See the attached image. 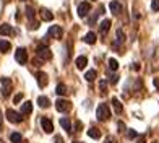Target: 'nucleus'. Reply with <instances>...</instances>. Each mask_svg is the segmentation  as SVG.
Returning a JSON list of instances; mask_svg holds the SVG:
<instances>
[{
	"label": "nucleus",
	"instance_id": "obj_1",
	"mask_svg": "<svg viewBox=\"0 0 159 143\" xmlns=\"http://www.w3.org/2000/svg\"><path fill=\"white\" fill-rule=\"evenodd\" d=\"M96 116H98L99 120H109V117H111L109 106H107V104H99L98 111H96Z\"/></svg>",
	"mask_w": 159,
	"mask_h": 143
},
{
	"label": "nucleus",
	"instance_id": "obj_2",
	"mask_svg": "<svg viewBox=\"0 0 159 143\" xmlns=\"http://www.w3.org/2000/svg\"><path fill=\"white\" fill-rule=\"evenodd\" d=\"M5 117L8 119L11 124H20V122H23V114H20V112L13 111V109H7Z\"/></svg>",
	"mask_w": 159,
	"mask_h": 143
},
{
	"label": "nucleus",
	"instance_id": "obj_3",
	"mask_svg": "<svg viewBox=\"0 0 159 143\" xmlns=\"http://www.w3.org/2000/svg\"><path fill=\"white\" fill-rule=\"evenodd\" d=\"M36 52H38V57L41 60H50V59H52V52H50V49L47 46H44V44L36 49Z\"/></svg>",
	"mask_w": 159,
	"mask_h": 143
},
{
	"label": "nucleus",
	"instance_id": "obj_4",
	"mask_svg": "<svg viewBox=\"0 0 159 143\" xmlns=\"http://www.w3.org/2000/svg\"><path fill=\"white\" fill-rule=\"evenodd\" d=\"M11 90H13V83H11L10 78H2V96L8 98Z\"/></svg>",
	"mask_w": 159,
	"mask_h": 143
},
{
	"label": "nucleus",
	"instance_id": "obj_5",
	"mask_svg": "<svg viewBox=\"0 0 159 143\" xmlns=\"http://www.w3.org/2000/svg\"><path fill=\"white\" fill-rule=\"evenodd\" d=\"M15 60L20 63V65H25V63L28 62V52H26V49L23 47H20L15 51Z\"/></svg>",
	"mask_w": 159,
	"mask_h": 143
},
{
	"label": "nucleus",
	"instance_id": "obj_6",
	"mask_svg": "<svg viewBox=\"0 0 159 143\" xmlns=\"http://www.w3.org/2000/svg\"><path fill=\"white\" fill-rule=\"evenodd\" d=\"M55 107H57V111L59 112H67L70 111V101H67V99H57L55 101Z\"/></svg>",
	"mask_w": 159,
	"mask_h": 143
},
{
	"label": "nucleus",
	"instance_id": "obj_7",
	"mask_svg": "<svg viewBox=\"0 0 159 143\" xmlns=\"http://www.w3.org/2000/svg\"><path fill=\"white\" fill-rule=\"evenodd\" d=\"M89 10H91V3H88V2H83V3H80L78 5V16L80 18H84L86 15L89 13Z\"/></svg>",
	"mask_w": 159,
	"mask_h": 143
},
{
	"label": "nucleus",
	"instance_id": "obj_8",
	"mask_svg": "<svg viewBox=\"0 0 159 143\" xmlns=\"http://www.w3.org/2000/svg\"><path fill=\"white\" fill-rule=\"evenodd\" d=\"M49 36H52L54 39H62L63 30H62L60 26H50V28H49Z\"/></svg>",
	"mask_w": 159,
	"mask_h": 143
},
{
	"label": "nucleus",
	"instance_id": "obj_9",
	"mask_svg": "<svg viewBox=\"0 0 159 143\" xmlns=\"http://www.w3.org/2000/svg\"><path fill=\"white\" fill-rule=\"evenodd\" d=\"M109 8H111V12L114 13V15H120L122 10H124V7H122V3L117 2V0H112V2L109 3Z\"/></svg>",
	"mask_w": 159,
	"mask_h": 143
},
{
	"label": "nucleus",
	"instance_id": "obj_10",
	"mask_svg": "<svg viewBox=\"0 0 159 143\" xmlns=\"http://www.w3.org/2000/svg\"><path fill=\"white\" fill-rule=\"evenodd\" d=\"M41 125H42V128H44V132H46V133L54 132V124L50 122V119L42 117V119H41Z\"/></svg>",
	"mask_w": 159,
	"mask_h": 143
},
{
	"label": "nucleus",
	"instance_id": "obj_11",
	"mask_svg": "<svg viewBox=\"0 0 159 143\" xmlns=\"http://www.w3.org/2000/svg\"><path fill=\"white\" fill-rule=\"evenodd\" d=\"M39 13H41V20H44V21H52L54 20V13L47 8H41Z\"/></svg>",
	"mask_w": 159,
	"mask_h": 143
},
{
	"label": "nucleus",
	"instance_id": "obj_12",
	"mask_svg": "<svg viewBox=\"0 0 159 143\" xmlns=\"http://www.w3.org/2000/svg\"><path fill=\"white\" fill-rule=\"evenodd\" d=\"M75 65H76V68H78V70H83L86 65H88V59H86L84 55H80V57H76Z\"/></svg>",
	"mask_w": 159,
	"mask_h": 143
},
{
	"label": "nucleus",
	"instance_id": "obj_13",
	"mask_svg": "<svg viewBox=\"0 0 159 143\" xmlns=\"http://www.w3.org/2000/svg\"><path fill=\"white\" fill-rule=\"evenodd\" d=\"M36 78H38V83L41 85L42 88H44V86H47L49 80H47V75L44 73V72H38V73H36Z\"/></svg>",
	"mask_w": 159,
	"mask_h": 143
},
{
	"label": "nucleus",
	"instance_id": "obj_14",
	"mask_svg": "<svg viewBox=\"0 0 159 143\" xmlns=\"http://www.w3.org/2000/svg\"><path fill=\"white\" fill-rule=\"evenodd\" d=\"M0 34H2V36H11L13 34V28L10 25L3 23L2 26H0Z\"/></svg>",
	"mask_w": 159,
	"mask_h": 143
},
{
	"label": "nucleus",
	"instance_id": "obj_15",
	"mask_svg": "<svg viewBox=\"0 0 159 143\" xmlns=\"http://www.w3.org/2000/svg\"><path fill=\"white\" fill-rule=\"evenodd\" d=\"M38 104H39V107H42V109H47V107L50 106V99L46 98V96H39L38 98Z\"/></svg>",
	"mask_w": 159,
	"mask_h": 143
},
{
	"label": "nucleus",
	"instance_id": "obj_16",
	"mask_svg": "<svg viewBox=\"0 0 159 143\" xmlns=\"http://www.w3.org/2000/svg\"><path fill=\"white\" fill-rule=\"evenodd\" d=\"M31 112H33V104H31L30 101H26V103L21 104V114H23V116H26V114H31Z\"/></svg>",
	"mask_w": 159,
	"mask_h": 143
},
{
	"label": "nucleus",
	"instance_id": "obj_17",
	"mask_svg": "<svg viewBox=\"0 0 159 143\" xmlns=\"http://www.w3.org/2000/svg\"><path fill=\"white\" fill-rule=\"evenodd\" d=\"M88 135H89L91 138L98 140V138H101V130H99V128H96V127H91L89 130H88Z\"/></svg>",
	"mask_w": 159,
	"mask_h": 143
},
{
	"label": "nucleus",
	"instance_id": "obj_18",
	"mask_svg": "<svg viewBox=\"0 0 159 143\" xmlns=\"http://www.w3.org/2000/svg\"><path fill=\"white\" fill-rule=\"evenodd\" d=\"M10 42L8 41H5V39H0V52H10Z\"/></svg>",
	"mask_w": 159,
	"mask_h": 143
},
{
	"label": "nucleus",
	"instance_id": "obj_19",
	"mask_svg": "<svg viewBox=\"0 0 159 143\" xmlns=\"http://www.w3.org/2000/svg\"><path fill=\"white\" fill-rule=\"evenodd\" d=\"M112 104H114V109L117 114H122V111H124V106H122V103L119 101L117 98H112Z\"/></svg>",
	"mask_w": 159,
	"mask_h": 143
},
{
	"label": "nucleus",
	"instance_id": "obj_20",
	"mask_svg": "<svg viewBox=\"0 0 159 143\" xmlns=\"http://www.w3.org/2000/svg\"><path fill=\"white\" fill-rule=\"evenodd\" d=\"M109 28H111V20H104V21H101L99 30H101V33H102V34L109 31Z\"/></svg>",
	"mask_w": 159,
	"mask_h": 143
},
{
	"label": "nucleus",
	"instance_id": "obj_21",
	"mask_svg": "<svg viewBox=\"0 0 159 143\" xmlns=\"http://www.w3.org/2000/svg\"><path fill=\"white\" fill-rule=\"evenodd\" d=\"M84 42H86V44H94V42H96V34L94 33H88L84 36Z\"/></svg>",
	"mask_w": 159,
	"mask_h": 143
},
{
	"label": "nucleus",
	"instance_id": "obj_22",
	"mask_svg": "<svg viewBox=\"0 0 159 143\" xmlns=\"http://www.w3.org/2000/svg\"><path fill=\"white\" fill-rule=\"evenodd\" d=\"M96 76H98V72L96 70H89V72H86V75H84V78L88 81H94Z\"/></svg>",
	"mask_w": 159,
	"mask_h": 143
},
{
	"label": "nucleus",
	"instance_id": "obj_23",
	"mask_svg": "<svg viewBox=\"0 0 159 143\" xmlns=\"http://www.w3.org/2000/svg\"><path fill=\"white\" fill-rule=\"evenodd\" d=\"M60 125L65 128V130L71 132V124H70V120H68L67 117H62V119H60Z\"/></svg>",
	"mask_w": 159,
	"mask_h": 143
},
{
	"label": "nucleus",
	"instance_id": "obj_24",
	"mask_svg": "<svg viewBox=\"0 0 159 143\" xmlns=\"http://www.w3.org/2000/svg\"><path fill=\"white\" fill-rule=\"evenodd\" d=\"M55 93H57V95H60V96L67 95V86H65L63 83H59V85H57V90H55Z\"/></svg>",
	"mask_w": 159,
	"mask_h": 143
},
{
	"label": "nucleus",
	"instance_id": "obj_25",
	"mask_svg": "<svg viewBox=\"0 0 159 143\" xmlns=\"http://www.w3.org/2000/svg\"><path fill=\"white\" fill-rule=\"evenodd\" d=\"M10 141L11 143H21V141H23V137H21L20 133H11L10 135Z\"/></svg>",
	"mask_w": 159,
	"mask_h": 143
},
{
	"label": "nucleus",
	"instance_id": "obj_26",
	"mask_svg": "<svg viewBox=\"0 0 159 143\" xmlns=\"http://www.w3.org/2000/svg\"><path fill=\"white\" fill-rule=\"evenodd\" d=\"M109 68L112 70V72H115L119 68V62L115 60V59H109Z\"/></svg>",
	"mask_w": 159,
	"mask_h": 143
},
{
	"label": "nucleus",
	"instance_id": "obj_27",
	"mask_svg": "<svg viewBox=\"0 0 159 143\" xmlns=\"http://www.w3.org/2000/svg\"><path fill=\"white\" fill-rule=\"evenodd\" d=\"M26 16H28V20L34 18V8L33 7H26Z\"/></svg>",
	"mask_w": 159,
	"mask_h": 143
},
{
	"label": "nucleus",
	"instance_id": "obj_28",
	"mask_svg": "<svg viewBox=\"0 0 159 143\" xmlns=\"http://www.w3.org/2000/svg\"><path fill=\"white\" fill-rule=\"evenodd\" d=\"M151 10L159 12V0H151Z\"/></svg>",
	"mask_w": 159,
	"mask_h": 143
},
{
	"label": "nucleus",
	"instance_id": "obj_29",
	"mask_svg": "<svg viewBox=\"0 0 159 143\" xmlns=\"http://www.w3.org/2000/svg\"><path fill=\"white\" fill-rule=\"evenodd\" d=\"M117 41L119 42H124L125 41V34H124V31H122V30L117 31Z\"/></svg>",
	"mask_w": 159,
	"mask_h": 143
},
{
	"label": "nucleus",
	"instance_id": "obj_30",
	"mask_svg": "<svg viewBox=\"0 0 159 143\" xmlns=\"http://www.w3.org/2000/svg\"><path fill=\"white\" fill-rule=\"evenodd\" d=\"M127 137H128V138H136V137H138V133H136L135 130H132V128H130V130L127 132Z\"/></svg>",
	"mask_w": 159,
	"mask_h": 143
},
{
	"label": "nucleus",
	"instance_id": "obj_31",
	"mask_svg": "<svg viewBox=\"0 0 159 143\" xmlns=\"http://www.w3.org/2000/svg\"><path fill=\"white\" fill-rule=\"evenodd\" d=\"M99 90L102 91V93H106V90H107V81L106 80H102V81L99 83Z\"/></svg>",
	"mask_w": 159,
	"mask_h": 143
},
{
	"label": "nucleus",
	"instance_id": "obj_32",
	"mask_svg": "<svg viewBox=\"0 0 159 143\" xmlns=\"http://www.w3.org/2000/svg\"><path fill=\"white\" fill-rule=\"evenodd\" d=\"M21 99H23V95H21V93H20V95H16L15 98H13V103H15V104H18V103L21 101Z\"/></svg>",
	"mask_w": 159,
	"mask_h": 143
},
{
	"label": "nucleus",
	"instance_id": "obj_33",
	"mask_svg": "<svg viewBox=\"0 0 159 143\" xmlns=\"http://www.w3.org/2000/svg\"><path fill=\"white\" fill-rule=\"evenodd\" d=\"M109 81L115 85V83H117V81H119V76H117V75H111V76H109Z\"/></svg>",
	"mask_w": 159,
	"mask_h": 143
},
{
	"label": "nucleus",
	"instance_id": "obj_34",
	"mask_svg": "<svg viewBox=\"0 0 159 143\" xmlns=\"http://www.w3.org/2000/svg\"><path fill=\"white\" fill-rule=\"evenodd\" d=\"M104 143H117V141H115V138H114V137H106Z\"/></svg>",
	"mask_w": 159,
	"mask_h": 143
},
{
	"label": "nucleus",
	"instance_id": "obj_35",
	"mask_svg": "<svg viewBox=\"0 0 159 143\" xmlns=\"http://www.w3.org/2000/svg\"><path fill=\"white\" fill-rule=\"evenodd\" d=\"M136 141L138 143H146V138H144V135H140V137H136Z\"/></svg>",
	"mask_w": 159,
	"mask_h": 143
},
{
	"label": "nucleus",
	"instance_id": "obj_36",
	"mask_svg": "<svg viewBox=\"0 0 159 143\" xmlns=\"http://www.w3.org/2000/svg\"><path fill=\"white\" fill-rule=\"evenodd\" d=\"M31 30H38V28H39V23H38V21H31Z\"/></svg>",
	"mask_w": 159,
	"mask_h": 143
},
{
	"label": "nucleus",
	"instance_id": "obj_37",
	"mask_svg": "<svg viewBox=\"0 0 159 143\" xmlns=\"http://www.w3.org/2000/svg\"><path fill=\"white\" fill-rule=\"evenodd\" d=\"M54 143H63V138L60 137V135H55V138H54Z\"/></svg>",
	"mask_w": 159,
	"mask_h": 143
},
{
	"label": "nucleus",
	"instance_id": "obj_38",
	"mask_svg": "<svg viewBox=\"0 0 159 143\" xmlns=\"http://www.w3.org/2000/svg\"><path fill=\"white\" fill-rule=\"evenodd\" d=\"M117 127L120 128V132H124V130H125V125H124V122H119V124H117Z\"/></svg>",
	"mask_w": 159,
	"mask_h": 143
},
{
	"label": "nucleus",
	"instance_id": "obj_39",
	"mask_svg": "<svg viewBox=\"0 0 159 143\" xmlns=\"http://www.w3.org/2000/svg\"><path fill=\"white\" fill-rule=\"evenodd\" d=\"M133 70H140V63H133Z\"/></svg>",
	"mask_w": 159,
	"mask_h": 143
},
{
	"label": "nucleus",
	"instance_id": "obj_40",
	"mask_svg": "<svg viewBox=\"0 0 159 143\" xmlns=\"http://www.w3.org/2000/svg\"><path fill=\"white\" fill-rule=\"evenodd\" d=\"M0 124H2V112H0Z\"/></svg>",
	"mask_w": 159,
	"mask_h": 143
},
{
	"label": "nucleus",
	"instance_id": "obj_41",
	"mask_svg": "<svg viewBox=\"0 0 159 143\" xmlns=\"http://www.w3.org/2000/svg\"><path fill=\"white\" fill-rule=\"evenodd\" d=\"M0 130H2V124H0Z\"/></svg>",
	"mask_w": 159,
	"mask_h": 143
},
{
	"label": "nucleus",
	"instance_id": "obj_42",
	"mask_svg": "<svg viewBox=\"0 0 159 143\" xmlns=\"http://www.w3.org/2000/svg\"><path fill=\"white\" fill-rule=\"evenodd\" d=\"M76 143H81V141H76Z\"/></svg>",
	"mask_w": 159,
	"mask_h": 143
},
{
	"label": "nucleus",
	"instance_id": "obj_43",
	"mask_svg": "<svg viewBox=\"0 0 159 143\" xmlns=\"http://www.w3.org/2000/svg\"><path fill=\"white\" fill-rule=\"evenodd\" d=\"M21 2H25V0H21Z\"/></svg>",
	"mask_w": 159,
	"mask_h": 143
}]
</instances>
